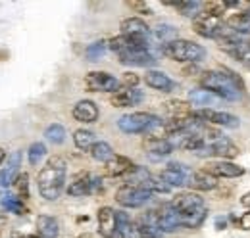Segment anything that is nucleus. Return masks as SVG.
Here are the masks:
<instances>
[{"instance_id":"412c9836","label":"nucleus","mask_w":250,"mask_h":238,"mask_svg":"<svg viewBox=\"0 0 250 238\" xmlns=\"http://www.w3.org/2000/svg\"><path fill=\"white\" fill-rule=\"evenodd\" d=\"M218 46L221 50H225L227 54H235L237 50H241L243 46H245V40H243V37L241 35H237L235 31H231L227 25H225V29L221 31V35H219L218 39Z\"/></svg>"},{"instance_id":"4be33fe9","label":"nucleus","mask_w":250,"mask_h":238,"mask_svg":"<svg viewBox=\"0 0 250 238\" xmlns=\"http://www.w3.org/2000/svg\"><path fill=\"white\" fill-rule=\"evenodd\" d=\"M122 35L135 37V39H148L150 40V27L141 18H127L122 21Z\"/></svg>"},{"instance_id":"f8f14e48","label":"nucleus","mask_w":250,"mask_h":238,"mask_svg":"<svg viewBox=\"0 0 250 238\" xmlns=\"http://www.w3.org/2000/svg\"><path fill=\"white\" fill-rule=\"evenodd\" d=\"M98 235L102 238H116L118 237V211L104 206L98 209Z\"/></svg>"},{"instance_id":"bb28decb","label":"nucleus","mask_w":250,"mask_h":238,"mask_svg":"<svg viewBox=\"0 0 250 238\" xmlns=\"http://www.w3.org/2000/svg\"><path fill=\"white\" fill-rule=\"evenodd\" d=\"M145 150L152 159H162L173 152V144L169 139H146L145 140Z\"/></svg>"},{"instance_id":"6ab92c4d","label":"nucleus","mask_w":250,"mask_h":238,"mask_svg":"<svg viewBox=\"0 0 250 238\" xmlns=\"http://www.w3.org/2000/svg\"><path fill=\"white\" fill-rule=\"evenodd\" d=\"M139 227L143 229V233L148 238H160L164 235L162 231V225H160V215H158V209H150L146 213H143L139 217Z\"/></svg>"},{"instance_id":"f257e3e1","label":"nucleus","mask_w":250,"mask_h":238,"mask_svg":"<svg viewBox=\"0 0 250 238\" xmlns=\"http://www.w3.org/2000/svg\"><path fill=\"white\" fill-rule=\"evenodd\" d=\"M65 175H67L65 159L58 158V156L50 158L44 163V167L41 169L39 178H37L41 196L48 202H56L62 196L63 188H65Z\"/></svg>"},{"instance_id":"cd10ccee","label":"nucleus","mask_w":250,"mask_h":238,"mask_svg":"<svg viewBox=\"0 0 250 238\" xmlns=\"http://www.w3.org/2000/svg\"><path fill=\"white\" fill-rule=\"evenodd\" d=\"M158 215H160V225H162L164 235H166V233H173V231H177V229L181 227L179 215H177L175 209L169 206V202L164 204L162 208L158 209Z\"/></svg>"},{"instance_id":"39448f33","label":"nucleus","mask_w":250,"mask_h":238,"mask_svg":"<svg viewBox=\"0 0 250 238\" xmlns=\"http://www.w3.org/2000/svg\"><path fill=\"white\" fill-rule=\"evenodd\" d=\"M150 200H152V192L143 188V186H135V184H124L116 192V202L124 208H143Z\"/></svg>"},{"instance_id":"f3484780","label":"nucleus","mask_w":250,"mask_h":238,"mask_svg":"<svg viewBox=\"0 0 250 238\" xmlns=\"http://www.w3.org/2000/svg\"><path fill=\"white\" fill-rule=\"evenodd\" d=\"M223 100L216 96L214 92L206 89H192L188 92V104L194 108V110H214V106H219Z\"/></svg>"},{"instance_id":"6e6552de","label":"nucleus","mask_w":250,"mask_h":238,"mask_svg":"<svg viewBox=\"0 0 250 238\" xmlns=\"http://www.w3.org/2000/svg\"><path fill=\"white\" fill-rule=\"evenodd\" d=\"M85 87L91 92H116L122 89L120 81L106 71H91L85 77Z\"/></svg>"},{"instance_id":"a18cd8bd","label":"nucleus","mask_w":250,"mask_h":238,"mask_svg":"<svg viewBox=\"0 0 250 238\" xmlns=\"http://www.w3.org/2000/svg\"><path fill=\"white\" fill-rule=\"evenodd\" d=\"M139 81H141V77L137 73L127 71V73H124V77L120 79V85H122V89H137Z\"/></svg>"},{"instance_id":"c03bdc74","label":"nucleus","mask_w":250,"mask_h":238,"mask_svg":"<svg viewBox=\"0 0 250 238\" xmlns=\"http://www.w3.org/2000/svg\"><path fill=\"white\" fill-rule=\"evenodd\" d=\"M16 190H18V196L21 200H27L29 198V175L27 173H20V177L16 178Z\"/></svg>"},{"instance_id":"7c9ffc66","label":"nucleus","mask_w":250,"mask_h":238,"mask_svg":"<svg viewBox=\"0 0 250 238\" xmlns=\"http://www.w3.org/2000/svg\"><path fill=\"white\" fill-rule=\"evenodd\" d=\"M225 25L231 31H235L237 35H250V10L247 12H239V14H233L231 18H227Z\"/></svg>"},{"instance_id":"72a5a7b5","label":"nucleus","mask_w":250,"mask_h":238,"mask_svg":"<svg viewBox=\"0 0 250 238\" xmlns=\"http://www.w3.org/2000/svg\"><path fill=\"white\" fill-rule=\"evenodd\" d=\"M73 142L75 146L83 152H91V148L94 146L96 139H94V133L93 131H87V129H77L73 133Z\"/></svg>"},{"instance_id":"09e8293b","label":"nucleus","mask_w":250,"mask_h":238,"mask_svg":"<svg viewBox=\"0 0 250 238\" xmlns=\"http://www.w3.org/2000/svg\"><path fill=\"white\" fill-rule=\"evenodd\" d=\"M131 6H133L135 10H139L141 14H146V16L152 14V10L148 8V4H145V2H131Z\"/></svg>"},{"instance_id":"aec40b11","label":"nucleus","mask_w":250,"mask_h":238,"mask_svg":"<svg viewBox=\"0 0 250 238\" xmlns=\"http://www.w3.org/2000/svg\"><path fill=\"white\" fill-rule=\"evenodd\" d=\"M143 98H145V96H143V92L139 89H120L112 94L110 102H112V106H116V108H129V106L141 104Z\"/></svg>"},{"instance_id":"c9c22d12","label":"nucleus","mask_w":250,"mask_h":238,"mask_svg":"<svg viewBox=\"0 0 250 238\" xmlns=\"http://www.w3.org/2000/svg\"><path fill=\"white\" fill-rule=\"evenodd\" d=\"M91 156H93V159H96V161L108 163L116 154H114V150H112V146H110L108 142H104V140H96L94 146L91 148Z\"/></svg>"},{"instance_id":"864d4df0","label":"nucleus","mask_w":250,"mask_h":238,"mask_svg":"<svg viewBox=\"0 0 250 238\" xmlns=\"http://www.w3.org/2000/svg\"><path fill=\"white\" fill-rule=\"evenodd\" d=\"M247 44H249V48H250V40H249V42H247Z\"/></svg>"},{"instance_id":"1a4fd4ad","label":"nucleus","mask_w":250,"mask_h":238,"mask_svg":"<svg viewBox=\"0 0 250 238\" xmlns=\"http://www.w3.org/2000/svg\"><path fill=\"white\" fill-rule=\"evenodd\" d=\"M150 40L148 39H135V37H127V35H120L108 40V48L112 52H116L118 56H124L129 52H139V50H148Z\"/></svg>"},{"instance_id":"473e14b6","label":"nucleus","mask_w":250,"mask_h":238,"mask_svg":"<svg viewBox=\"0 0 250 238\" xmlns=\"http://www.w3.org/2000/svg\"><path fill=\"white\" fill-rule=\"evenodd\" d=\"M177 215H179V213H177ZM206 215H208L206 206H204V208L194 209V211H190V213H185V215H179L181 227H185V229H198V227L204 223Z\"/></svg>"},{"instance_id":"b1692460","label":"nucleus","mask_w":250,"mask_h":238,"mask_svg":"<svg viewBox=\"0 0 250 238\" xmlns=\"http://www.w3.org/2000/svg\"><path fill=\"white\" fill-rule=\"evenodd\" d=\"M145 83L154 90L160 92H171L175 83L169 79V75H166L164 71H158V69H150L145 73Z\"/></svg>"},{"instance_id":"9d476101","label":"nucleus","mask_w":250,"mask_h":238,"mask_svg":"<svg viewBox=\"0 0 250 238\" xmlns=\"http://www.w3.org/2000/svg\"><path fill=\"white\" fill-rule=\"evenodd\" d=\"M192 27L204 39H218L221 35V31L225 29V21L221 18H214V16H208V14L200 12L192 20Z\"/></svg>"},{"instance_id":"3c124183","label":"nucleus","mask_w":250,"mask_h":238,"mask_svg":"<svg viewBox=\"0 0 250 238\" xmlns=\"http://www.w3.org/2000/svg\"><path fill=\"white\" fill-rule=\"evenodd\" d=\"M12 238H39L37 235H20V233H14Z\"/></svg>"},{"instance_id":"4468645a","label":"nucleus","mask_w":250,"mask_h":238,"mask_svg":"<svg viewBox=\"0 0 250 238\" xmlns=\"http://www.w3.org/2000/svg\"><path fill=\"white\" fill-rule=\"evenodd\" d=\"M169 206L175 209L179 215H185V213H190V211H194V209L204 208V200L200 198V194L188 190V192H179V194H175V196L171 198Z\"/></svg>"},{"instance_id":"423d86ee","label":"nucleus","mask_w":250,"mask_h":238,"mask_svg":"<svg viewBox=\"0 0 250 238\" xmlns=\"http://www.w3.org/2000/svg\"><path fill=\"white\" fill-rule=\"evenodd\" d=\"M239 152H241L239 146H237L231 139L219 135L216 140H212L210 144H206L204 148H200L194 156H198V158H219V159L229 161V159L237 158Z\"/></svg>"},{"instance_id":"f704fd0d","label":"nucleus","mask_w":250,"mask_h":238,"mask_svg":"<svg viewBox=\"0 0 250 238\" xmlns=\"http://www.w3.org/2000/svg\"><path fill=\"white\" fill-rule=\"evenodd\" d=\"M2 208L10 213H16V215H25L27 213V208L23 204V200L20 196H14V194H4L2 196Z\"/></svg>"},{"instance_id":"8fccbe9b","label":"nucleus","mask_w":250,"mask_h":238,"mask_svg":"<svg viewBox=\"0 0 250 238\" xmlns=\"http://www.w3.org/2000/svg\"><path fill=\"white\" fill-rule=\"evenodd\" d=\"M241 206H245V208L250 209V192H247V194L241 198Z\"/></svg>"},{"instance_id":"7ed1b4c3","label":"nucleus","mask_w":250,"mask_h":238,"mask_svg":"<svg viewBox=\"0 0 250 238\" xmlns=\"http://www.w3.org/2000/svg\"><path fill=\"white\" fill-rule=\"evenodd\" d=\"M162 54L166 58L173 60V61H181V63H196L200 60H204L206 56V50L204 46L187 40V39H177V40H171L167 44L162 46Z\"/></svg>"},{"instance_id":"a878e982","label":"nucleus","mask_w":250,"mask_h":238,"mask_svg":"<svg viewBox=\"0 0 250 238\" xmlns=\"http://www.w3.org/2000/svg\"><path fill=\"white\" fill-rule=\"evenodd\" d=\"M73 118L77 119L79 123H94L98 119V106L94 104L93 100H81L73 106Z\"/></svg>"},{"instance_id":"49530a36","label":"nucleus","mask_w":250,"mask_h":238,"mask_svg":"<svg viewBox=\"0 0 250 238\" xmlns=\"http://www.w3.org/2000/svg\"><path fill=\"white\" fill-rule=\"evenodd\" d=\"M233 58H237L245 67H249L250 69V48H249V44H245L241 50H237L235 54H233Z\"/></svg>"},{"instance_id":"ddd939ff","label":"nucleus","mask_w":250,"mask_h":238,"mask_svg":"<svg viewBox=\"0 0 250 238\" xmlns=\"http://www.w3.org/2000/svg\"><path fill=\"white\" fill-rule=\"evenodd\" d=\"M190 175H192V171L185 163H167L164 167V171L160 173V177L169 186H187Z\"/></svg>"},{"instance_id":"0eeeda50","label":"nucleus","mask_w":250,"mask_h":238,"mask_svg":"<svg viewBox=\"0 0 250 238\" xmlns=\"http://www.w3.org/2000/svg\"><path fill=\"white\" fill-rule=\"evenodd\" d=\"M102 180L96 175L91 173H79L75 175L73 180L67 184V194L69 196H75V198H81V196H87V194H94L100 190V184Z\"/></svg>"},{"instance_id":"c85d7f7f","label":"nucleus","mask_w":250,"mask_h":238,"mask_svg":"<svg viewBox=\"0 0 250 238\" xmlns=\"http://www.w3.org/2000/svg\"><path fill=\"white\" fill-rule=\"evenodd\" d=\"M120 61L124 65H135V67H150L154 65L158 60L150 50H139V52H129L120 56Z\"/></svg>"},{"instance_id":"393cba45","label":"nucleus","mask_w":250,"mask_h":238,"mask_svg":"<svg viewBox=\"0 0 250 238\" xmlns=\"http://www.w3.org/2000/svg\"><path fill=\"white\" fill-rule=\"evenodd\" d=\"M187 186L192 188V192H194V190H198V192H208V190H214V188L218 186V178L212 177V175H210L208 171H204V169L192 171Z\"/></svg>"},{"instance_id":"2f4dec72","label":"nucleus","mask_w":250,"mask_h":238,"mask_svg":"<svg viewBox=\"0 0 250 238\" xmlns=\"http://www.w3.org/2000/svg\"><path fill=\"white\" fill-rule=\"evenodd\" d=\"M166 112H167V119H181V118H190L194 114L192 106L183 100H169L166 104Z\"/></svg>"},{"instance_id":"5701e85b","label":"nucleus","mask_w":250,"mask_h":238,"mask_svg":"<svg viewBox=\"0 0 250 238\" xmlns=\"http://www.w3.org/2000/svg\"><path fill=\"white\" fill-rule=\"evenodd\" d=\"M104 167H106V173H108L110 177H127V175L135 169V163H133L129 158L116 154L108 163H104Z\"/></svg>"},{"instance_id":"dca6fc26","label":"nucleus","mask_w":250,"mask_h":238,"mask_svg":"<svg viewBox=\"0 0 250 238\" xmlns=\"http://www.w3.org/2000/svg\"><path fill=\"white\" fill-rule=\"evenodd\" d=\"M20 167H21V152L16 150L8 156L6 165L0 171V188H8L16 182V178L20 177Z\"/></svg>"},{"instance_id":"f03ea898","label":"nucleus","mask_w":250,"mask_h":238,"mask_svg":"<svg viewBox=\"0 0 250 238\" xmlns=\"http://www.w3.org/2000/svg\"><path fill=\"white\" fill-rule=\"evenodd\" d=\"M200 87L214 92L221 100H229V102L239 100L243 94V81L231 69L204 71L200 77Z\"/></svg>"},{"instance_id":"de8ad7c7","label":"nucleus","mask_w":250,"mask_h":238,"mask_svg":"<svg viewBox=\"0 0 250 238\" xmlns=\"http://www.w3.org/2000/svg\"><path fill=\"white\" fill-rule=\"evenodd\" d=\"M239 227H241L243 231H250V209L247 211V213L241 215V219H239Z\"/></svg>"},{"instance_id":"79ce46f5","label":"nucleus","mask_w":250,"mask_h":238,"mask_svg":"<svg viewBox=\"0 0 250 238\" xmlns=\"http://www.w3.org/2000/svg\"><path fill=\"white\" fill-rule=\"evenodd\" d=\"M154 37L158 40H162L164 44H167L171 40H177V29L173 25H158L154 29Z\"/></svg>"},{"instance_id":"a211bd4d","label":"nucleus","mask_w":250,"mask_h":238,"mask_svg":"<svg viewBox=\"0 0 250 238\" xmlns=\"http://www.w3.org/2000/svg\"><path fill=\"white\" fill-rule=\"evenodd\" d=\"M118 237L120 238H148L137 221H133L125 211H118Z\"/></svg>"},{"instance_id":"2eb2a0df","label":"nucleus","mask_w":250,"mask_h":238,"mask_svg":"<svg viewBox=\"0 0 250 238\" xmlns=\"http://www.w3.org/2000/svg\"><path fill=\"white\" fill-rule=\"evenodd\" d=\"M204 171H208L212 177L216 178H237L245 175V169L233 161H225V159H218V161H210Z\"/></svg>"},{"instance_id":"ea45409f","label":"nucleus","mask_w":250,"mask_h":238,"mask_svg":"<svg viewBox=\"0 0 250 238\" xmlns=\"http://www.w3.org/2000/svg\"><path fill=\"white\" fill-rule=\"evenodd\" d=\"M143 188H146V190H150L152 194H166V192H169L171 190V186L164 180L162 177H152L148 178L145 184H143Z\"/></svg>"},{"instance_id":"c756f323","label":"nucleus","mask_w":250,"mask_h":238,"mask_svg":"<svg viewBox=\"0 0 250 238\" xmlns=\"http://www.w3.org/2000/svg\"><path fill=\"white\" fill-rule=\"evenodd\" d=\"M35 235L39 238H58V235H60V225L50 215H39L37 217V233Z\"/></svg>"},{"instance_id":"a19ab883","label":"nucleus","mask_w":250,"mask_h":238,"mask_svg":"<svg viewBox=\"0 0 250 238\" xmlns=\"http://www.w3.org/2000/svg\"><path fill=\"white\" fill-rule=\"evenodd\" d=\"M106 50H108V42L98 40V42H93V44H89V46H87L85 56H87L89 61H98V60L106 54Z\"/></svg>"},{"instance_id":"37998d69","label":"nucleus","mask_w":250,"mask_h":238,"mask_svg":"<svg viewBox=\"0 0 250 238\" xmlns=\"http://www.w3.org/2000/svg\"><path fill=\"white\" fill-rule=\"evenodd\" d=\"M225 2H216V0H212V2H204L202 4V14H208V16H214V18H221L223 14H225Z\"/></svg>"},{"instance_id":"20e7f679","label":"nucleus","mask_w":250,"mask_h":238,"mask_svg":"<svg viewBox=\"0 0 250 238\" xmlns=\"http://www.w3.org/2000/svg\"><path fill=\"white\" fill-rule=\"evenodd\" d=\"M160 123H162V119L154 116V114L133 112V114L122 116L120 121H118V127H120V131H124L125 135H148V133H152L156 129Z\"/></svg>"},{"instance_id":"e433bc0d","label":"nucleus","mask_w":250,"mask_h":238,"mask_svg":"<svg viewBox=\"0 0 250 238\" xmlns=\"http://www.w3.org/2000/svg\"><path fill=\"white\" fill-rule=\"evenodd\" d=\"M173 8H177L183 16H187V18H196L198 14H200V10H202V4L200 2H192V0H183V2H173L171 4Z\"/></svg>"},{"instance_id":"4c0bfd02","label":"nucleus","mask_w":250,"mask_h":238,"mask_svg":"<svg viewBox=\"0 0 250 238\" xmlns=\"http://www.w3.org/2000/svg\"><path fill=\"white\" fill-rule=\"evenodd\" d=\"M44 137L52 144H62L63 140H65V129H63V125H60V123H52L50 127H46Z\"/></svg>"},{"instance_id":"9b49d317","label":"nucleus","mask_w":250,"mask_h":238,"mask_svg":"<svg viewBox=\"0 0 250 238\" xmlns=\"http://www.w3.org/2000/svg\"><path fill=\"white\" fill-rule=\"evenodd\" d=\"M194 118L204 121V123L225 127V129H237L241 125V119L237 116L227 114V112H218V110H194Z\"/></svg>"},{"instance_id":"603ef678","label":"nucleus","mask_w":250,"mask_h":238,"mask_svg":"<svg viewBox=\"0 0 250 238\" xmlns=\"http://www.w3.org/2000/svg\"><path fill=\"white\" fill-rule=\"evenodd\" d=\"M4 159H6V152H4V150L0 148V163H2Z\"/></svg>"},{"instance_id":"58836bf2","label":"nucleus","mask_w":250,"mask_h":238,"mask_svg":"<svg viewBox=\"0 0 250 238\" xmlns=\"http://www.w3.org/2000/svg\"><path fill=\"white\" fill-rule=\"evenodd\" d=\"M27 158H29V163L33 167L41 165V161L46 158V146L42 142H33L29 150H27Z\"/></svg>"}]
</instances>
